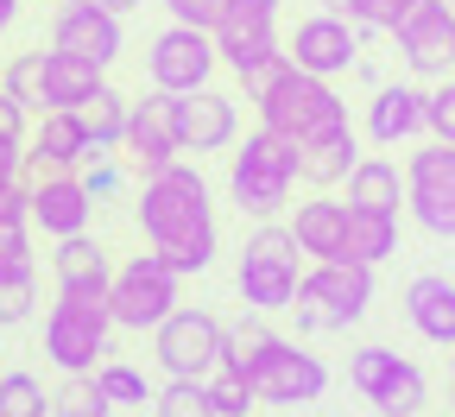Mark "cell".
I'll list each match as a JSON object with an SVG mask.
<instances>
[{"label":"cell","instance_id":"ffe728a7","mask_svg":"<svg viewBox=\"0 0 455 417\" xmlns=\"http://www.w3.org/2000/svg\"><path fill=\"white\" fill-rule=\"evenodd\" d=\"M367 133L379 146H398V140L430 133V95L418 83H379L373 101H367Z\"/></svg>","mask_w":455,"mask_h":417},{"label":"cell","instance_id":"ee69618b","mask_svg":"<svg viewBox=\"0 0 455 417\" xmlns=\"http://www.w3.org/2000/svg\"><path fill=\"white\" fill-rule=\"evenodd\" d=\"M0 146H26V101L0 89Z\"/></svg>","mask_w":455,"mask_h":417},{"label":"cell","instance_id":"11a10c76","mask_svg":"<svg viewBox=\"0 0 455 417\" xmlns=\"http://www.w3.org/2000/svg\"><path fill=\"white\" fill-rule=\"evenodd\" d=\"M0 70H7V64H0Z\"/></svg>","mask_w":455,"mask_h":417},{"label":"cell","instance_id":"836d02e7","mask_svg":"<svg viewBox=\"0 0 455 417\" xmlns=\"http://www.w3.org/2000/svg\"><path fill=\"white\" fill-rule=\"evenodd\" d=\"M152 417H215L209 380H171L164 392H152Z\"/></svg>","mask_w":455,"mask_h":417},{"label":"cell","instance_id":"7c38bea8","mask_svg":"<svg viewBox=\"0 0 455 417\" xmlns=\"http://www.w3.org/2000/svg\"><path fill=\"white\" fill-rule=\"evenodd\" d=\"M398 57L411 76H455V0H418V7L392 26Z\"/></svg>","mask_w":455,"mask_h":417},{"label":"cell","instance_id":"cb8c5ba5","mask_svg":"<svg viewBox=\"0 0 455 417\" xmlns=\"http://www.w3.org/2000/svg\"><path fill=\"white\" fill-rule=\"evenodd\" d=\"M291 234H298L304 260H348V203H329V196L298 203Z\"/></svg>","mask_w":455,"mask_h":417},{"label":"cell","instance_id":"f5cc1de1","mask_svg":"<svg viewBox=\"0 0 455 417\" xmlns=\"http://www.w3.org/2000/svg\"><path fill=\"white\" fill-rule=\"evenodd\" d=\"M449 405H455V386H449Z\"/></svg>","mask_w":455,"mask_h":417},{"label":"cell","instance_id":"4fadbf2b","mask_svg":"<svg viewBox=\"0 0 455 417\" xmlns=\"http://www.w3.org/2000/svg\"><path fill=\"white\" fill-rule=\"evenodd\" d=\"M26 215L32 228H44L51 241H64V234H89V215H95V196L83 190L76 171H26Z\"/></svg>","mask_w":455,"mask_h":417},{"label":"cell","instance_id":"5b68a950","mask_svg":"<svg viewBox=\"0 0 455 417\" xmlns=\"http://www.w3.org/2000/svg\"><path fill=\"white\" fill-rule=\"evenodd\" d=\"M298 260H304L298 234L278 228V221H259V228L247 234V253H241V272H235L247 310H259V317L291 310V297H298V285H304V266H298Z\"/></svg>","mask_w":455,"mask_h":417},{"label":"cell","instance_id":"f907efd6","mask_svg":"<svg viewBox=\"0 0 455 417\" xmlns=\"http://www.w3.org/2000/svg\"><path fill=\"white\" fill-rule=\"evenodd\" d=\"M101 7H114V13H133V7H140V0H101Z\"/></svg>","mask_w":455,"mask_h":417},{"label":"cell","instance_id":"f1b7e54d","mask_svg":"<svg viewBox=\"0 0 455 417\" xmlns=\"http://www.w3.org/2000/svg\"><path fill=\"white\" fill-rule=\"evenodd\" d=\"M424 398H430V380H424V367H411V361H398V373L367 398L379 417H418L424 411Z\"/></svg>","mask_w":455,"mask_h":417},{"label":"cell","instance_id":"d6a6232c","mask_svg":"<svg viewBox=\"0 0 455 417\" xmlns=\"http://www.w3.org/2000/svg\"><path fill=\"white\" fill-rule=\"evenodd\" d=\"M209 405H215V417H253L259 392H253V380H247V373L215 367V373H209Z\"/></svg>","mask_w":455,"mask_h":417},{"label":"cell","instance_id":"d6986e66","mask_svg":"<svg viewBox=\"0 0 455 417\" xmlns=\"http://www.w3.org/2000/svg\"><path fill=\"white\" fill-rule=\"evenodd\" d=\"M51 272H57V291L64 297H83V304H108V285H114V260L101 241L89 234H64L51 253Z\"/></svg>","mask_w":455,"mask_h":417},{"label":"cell","instance_id":"4316f807","mask_svg":"<svg viewBox=\"0 0 455 417\" xmlns=\"http://www.w3.org/2000/svg\"><path fill=\"white\" fill-rule=\"evenodd\" d=\"M127 95L121 89H95L83 108H76V121H83V133H89V146H95V158H108V152H121V140H127Z\"/></svg>","mask_w":455,"mask_h":417},{"label":"cell","instance_id":"4dcf8cb0","mask_svg":"<svg viewBox=\"0 0 455 417\" xmlns=\"http://www.w3.org/2000/svg\"><path fill=\"white\" fill-rule=\"evenodd\" d=\"M51 411H64V417H108V411H114V398L101 392V380H95V373H64V386H57Z\"/></svg>","mask_w":455,"mask_h":417},{"label":"cell","instance_id":"7bdbcfd3","mask_svg":"<svg viewBox=\"0 0 455 417\" xmlns=\"http://www.w3.org/2000/svg\"><path fill=\"white\" fill-rule=\"evenodd\" d=\"M83 190H89L95 203L121 190V164H114V152H108V158H89V164H83Z\"/></svg>","mask_w":455,"mask_h":417},{"label":"cell","instance_id":"1f68e13d","mask_svg":"<svg viewBox=\"0 0 455 417\" xmlns=\"http://www.w3.org/2000/svg\"><path fill=\"white\" fill-rule=\"evenodd\" d=\"M38 304V272L32 266H13V272H0V329H20Z\"/></svg>","mask_w":455,"mask_h":417},{"label":"cell","instance_id":"bcb514c9","mask_svg":"<svg viewBox=\"0 0 455 417\" xmlns=\"http://www.w3.org/2000/svg\"><path fill=\"white\" fill-rule=\"evenodd\" d=\"M0 221H32L26 215V177H13V184L0 190Z\"/></svg>","mask_w":455,"mask_h":417},{"label":"cell","instance_id":"9c48e42d","mask_svg":"<svg viewBox=\"0 0 455 417\" xmlns=\"http://www.w3.org/2000/svg\"><path fill=\"white\" fill-rule=\"evenodd\" d=\"M215 64H221V51H215V32H203V26H178V20H171V26L146 44V83L164 89V95L209 89Z\"/></svg>","mask_w":455,"mask_h":417},{"label":"cell","instance_id":"74e56055","mask_svg":"<svg viewBox=\"0 0 455 417\" xmlns=\"http://www.w3.org/2000/svg\"><path fill=\"white\" fill-rule=\"evenodd\" d=\"M95 380H101V392H108L114 405H152L146 373H140V367H127V361H101V367H95Z\"/></svg>","mask_w":455,"mask_h":417},{"label":"cell","instance_id":"816d5d0a","mask_svg":"<svg viewBox=\"0 0 455 417\" xmlns=\"http://www.w3.org/2000/svg\"><path fill=\"white\" fill-rule=\"evenodd\" d=\"M449 386H455V348H449Z\"/></svg>","mask_w":455,"mask_h":417},{"label":"cell","instance_id":"f6af8a7d","mask_svg":"<svg viewBox=\"0 0 455 417\" xmlns=\"http://www.w3.org/2000/svg\"><path fill=\"white\" fill-rule=\"evenodd\" d=\"M284 70H291V51H272V57H266V64H259V70H247L241 83H247V95L259 101V95H266V89H272V83H278Z\"/></svg>","mask_w":455,"mask_h":417},{"label":"cell","instance_id":"6da1fadb","mask_svg":"<svg viewBox=\"0 0 455 417\" xmlns=\"http://www.w3.org/2000/svg\"><path fill=\"white\" fill-rule=\"evenodd\" d=\"M140 234L152 241V253L190 278L215 266V209H209V184L190 164H164L152 177H140Z\"/></svg>","mask_w":455,"mask_h":417},{"label":"cell","instance_id":"e0dca14e","mask_svg":"<svg viewBox=\"0 0 455 417\" xmlns=\"http://www.w3.org/2000/svg\"><path fill=\"white\" fill-rule=\"evenodd\" d=\"M51 44L83 51V57H95V64L108 70L114 57L127 51V32H121V13L101 7V0H64L57 20H51Z\"/></svg>","mask_w":455,"mask_h":417},{"label":"cell","instance_id":"b9f144b4","mask_svg":"<svg viewBox=\"0 0 455 417\" xmlns=\"http://www.w3.org/2000/svg\"><path fill=\"white\" fill-rule=\"evenodd\" d=\"M348 20L361 26V38H367V32H392V26H398V0H355Z\"/></svg>","mask_w":455,"mask_h":417},{"label":"cell","instance_id":"30bf717a","mask_svg":"<svg viewBox=\"0 0 455 417\" xmlns=\"http://www.w3.org/2000/svg\"><path fill=\"white\" fill-rule=\"evenodd\" d=\"M221 317H209V310H190V304H178L158 329H152V354H158V367L171 373V380H209L215 367H221Z\"/></svg>","mask_w":455,"mask_h":417},{"label":"cell","instance_id":"44dd1931","mask_svg":"<svg viewBox=\"0 0 455 417\" xmlns=\"http://www.w3.org/2000/svg\"><path fill=\"white\" fill-rule=\"evenodd\" d=\"M405 323H411L424 341L455 348V278H443V272H418V278L405 285Z\"/></svg>","mask_w":455,"mask_h":417},{"label":"cell","instance_id":"8992f818","mask_svg":"<svg viewBox=\"0 0 455 417\" xmlns=\"http://www.w3.org/2000/svg\"><path fill=\"white\" fill-rule=\"evenodd\" d=\"M171 310H178V272H171L158 253H140L127 266H114V285H108V317L114 329H158Z\"/></svg>","mask_w":455,"mask_h":417},{"label":"cell","instance_id":"681fc988","mask_svg":"<svg viewBox=\"0 0 455 417\" xmlns=\"http://www.w3.org/2000/svg\"><path fill=\"white\" fill-rule=\"evenodd\" d=\"M348 7H355V0H323V13H341V20H348Z\"/></svg>","mask_w":455,"mask_h":417},{"label":"cell","instance_id":"8fae6325","mask_svg":"<svg viewBox=\"0 0 455 417\" xmlns=\"http://www.w3.org/2000/svg\"><path fill=\"white\" fill-rule=\"evenodd\" d=\"M247 380H253L259 405H316V398L329 392V367L316 361L310 348L284 341V335L266 341V354L247 367Z\"/></svg>","mask_w":455,"mask_h":417},{"label":"cell","instance_id":"9a60e30c","mask_svg":"<svg viewBox=\"0 0 455 417\" xmlns=\"http://www.w3.org/2000/svg\"><path fill=\"white\" fill-rule=\"evenodd\" d=\"M121 152H127V164H133L140 177L178 164L184 146H178V121H171V95H164V89H146V95L127 108V140H121Z\"/></svg>","mask_w":455,"mask_h":417},{"label":"cell","instance_id":"e575fe53","mask_svg":"<svg viewBox=\"0 0 455 417\" xmlns=\"http://www.w3.org/2000/svg\"><path fill=\"white\" fill-rule=\"evenodd\" d=\"M392 373H398V354H392V348H379V341L355 348V361H348V386H355L361 398H373Z\"/></svg>","mask_w":455,"mask_h":417},{"label":"cell","instance_id":"83f0119b","mask_svg":"<svg viewBox=\"0 0 455 417\" xmlns=\"http://www.w3.org/2000/svg\"><path fill=\"white\" fill-rule=\"evenodd\" d=\"M348 203H361V209H392V215H398V203H405V177H398V164L361 152V164L348 171Z\"/></svg>","mask_w":455,"mask_h":417},{"label":"cell","instance_id":"8d00e7d4","mask_svg":"<svg viewBox=\"0 0 455 417\" xmlns=\"http://www.w3.org/2000/svg\"><path fill=\"white\" fill-rule=\"evenodd\" d=\"M0 89H7V95H20L26 108H44V51L13 57V64L0 70Z\"/></svg>","mask_w":455,"mask_h":417},{"label":"cell","instance_id":"d590c367","mask_svg":"<svg viewBox=\"0 0 455 417\" xmlns=\"http://www.w3.org/2000/svg\"><path fill=\"white\" fill-rule=\"evenodd\" d=\"M0 417H51V398L32 373H0Z\"/></svg>","mask_w":455,"mask_h":417},{"label":"cell","instance_id":"ab89813d","mask_svg":"<svg viewBox=\"0 0 455 417\" xmlns=\"http://www.w3.org/2000/svg\"><path fill=\"white\" fill-rule=\"evenodd\" d=\"M164 13L178 20V26H203V32H215L221 13H228V0H164Z\"/></svg>","mask_w":455,"mask_h":417},{"label":"cell","instance_id":"7dc6e473","mask_svg":"<svg viewBox=\"0 0 455 417\" xmlns=\"http://www.w3.org/2000/svg\"><path fill=\"white\" fill-rule=\"evenodd\" d=\"M20 177V146H0V190Z\"/></svg>","mask_w":455,"mask_h":417},{"label":"cell","instance_id":"7a4b0ae2","mask_svg":"<svg viewBox=\"0 0 455 417\" xmlns=\"http://www.w3.org/2000/svg\"><path fill=\"white\" fill-rule=\"evenodd\" d=\"M259 127L278 133L284 146H310L335 127H348V101L329 89V76H310V70H284L266 95H259Z\"/></svg>","mask_w":455,"mask_h":417},{"label":"cell","instance_id":"f546056e","mask_svg":"<svg viewBox=\"0 0 455 417\" xmlns=\"http://www.w3.org/2000/svg\"><path fill=\"white\" fill-rule=\"evenodd\" d=\"M266 341H272V329L259 323V310H253V317H241V323H228V329H221V367L247 373L259 354H266Z\"/></svg>","mask_w":455,"mask_h":417},{"label":"cell","instance_id":"7402d4cb","mask_svg":"<svg viewBox=\"0 0 455 417\" xmlns=\"http://www.w3.org/2000/svg\"><path fill=\"white\" fill-rule=\"evenodd\" d=\"M95 158L83 121H76V108H44V121L32 133V164L38 171H83Z\"/></svg>","mask_w":455,"mask_h":417},{"label":"cell","instance_id":"60d3db41","mask_svg":"<svg viewBox=\"0 0 455 417\" xmlns=\"http://www.w3.org/2000/svg\"><path fill=\"white\" fill-rule=\"evenodd\" d=\"M430 140H449L455 146V76H443L430 89Z\"/></svg>","mask_w":455,"mask_h":417},{"label":"cell","instance_id":"f35d334b","mask_svg":"<svg viewBox=\"0 0 455 417\" xmlns=\"http://www.w3.org/2000/svg\"><path fill=\"white\" fill-rule=\"evenodd\" d=\"M32 266V221H0V272Z\"/></svg>","mask_w":455,"mask_h":417},{"label":"cell","instance_id":"ac0fdd59","mask_svg":"<svg viewBox=\"0 0 455 417\" xmlns=\"http://www.w3.org/2000/svg\"><path fill=\"white\" fill-rule=\"evenodd\" d=\"M215 51H221V64L235 70V76L259 70L272 51H284V44H278V13L235 7V0H228V13H221V26H215Z\"/></svg>","mask_w":455,"mask_h":417},{"label":"cell","instance_id":"ba28073f","mask_svg":"<svg viewBox=\"0 0 455 417\" xmlns=\"http://www.w3.org/2000/svg\"><path fill=\"white\" fill-rule=\"evenodd\" d=\"M405 209L424 234L455 241V146L449 140H424L405 164Z\"/></svg>","mask_w":455,"mask_h":417},{"label":"cell","instance_id":"c3c4849f","mask_svg":"<svg viewBox=\"0 0 455 417\" xmlns=\"http://www.w3.org/2000/svg\"><path fill=\"white\" fill-rule=\"evenodd\" d=\"M13 20H20V0H0V32H7Z\"/></svg>","mask_w":455,"mask_h":417},{"label":"cell","instance_id":"db71d44e","mask_svg":"<svg viewBox=\"0 0 455 417\" xmlns=\"http://www.w3.org/2000/svg\"><path fill=\"white\" fill-rule=\"evenodd\" d=\"M51 417H64V411H51Z\"/></svg>","mask_w":455,"mask_h":417},{"label":"cell","instance_id":"3957f363","mask_svg":"<svg viewBox=\"0 0 455 417\" xmlns=\"http://www.w3.org/2000/svg\"><path fill=\"white\" fill-rule=\"evenodd\" d=\"M298 190V146H284L278 133H247V146L228 158V196H235L241 215L272 221Z\"/></svg>","mask_w":455,"mask_h":417},{"label":"cell","instance_id":"484cf974","mask_svg":"<svg viewBox=\"0 0 455 417\" xmlns=\"http://www.w3.org/2000/svg\"><path fill=\"white\" fill-rule=\"evenodd\" d=\"M392 253H398V215H392V209H361V203H348V260L386 266Z\"/></svg>","mask_w":455,"mask_h":417},{"label":"cell","instance_id":"2e32d148","mask_svg":"<svg viewBox=\"0 0 455 417\" xmlns=\"http://www.w3.org/2000/svg\"><path fill=\"white\" fill-rule=\"evenodd\" d=\"M171 121H178V146L184 152H228L241 140V108L221 89H190L171 95Z\"/></svg>","mask_w":455,"mask_h":417},{"label":"cell","instance_id":"277c9868","mask_svg":"<svg viewBox=\"0 0 455 417\" xmlns=\"http://www.w3.org/2000/svg\"><path fill=\"white\" fill-rule=\"evenodd\" d=\"M373 304V266L361 260H316L291 297V310H298V329L304 335H329V329H348L361 323Z\"/></svg>","mask_w":455,"mask_h":417},{"label":"cell","instance_id":"52a82bcc","mask_svg":"<svg viewBox=\"0 0 455 417\" xmlns=\"http://www.w3.org/2000/svg\"><path fill=\"white\" fill-rule=\"evenodd\" d=\"M108 335H114L108 304H83V297L57 291V304L44 317V354H51L57 373H95L101 354H108Z\"/></svg>","mask_w":455,"mask_h":417},{"label":"cell","instance_id":"5bb4252c","mask_svg":"<svg viewBox=\"0 0 455 417\" xmlns=\"http://www.w3.org/2000/svg\"><path fill=\"white\" fill-rule=\"evenodd\" d=\"M284 51H291L298 70L335 83L341 70H355V57H361V26L341 20V13H310V20H298L291 38H284Z\"/></svg>","mask_w":455,"mask_h":417},{"label":"cell","instance_id":"603a6c76","mask_svg":"<svg viewBox=\"0 0 455 417\" xmlns=\"http://www.w3.org/2000/svg\"><path fill=\"white\" fill-rule=\"evenodd\" d=\"M101 83H108V70L95 64V57L64 51V44L44 51V108H83Z\"/></svg>","mask_w":455,"mask_h":417},{"label":"cell","instance_id":"d4e9b609","mask_svg":"<svg viewBox=\"0 0 455 417\" xmlns=\"http://www.w3.org/2000/svg\"><path fill=\"white\" fill-rule=\"evenodd\" d=\"M361 164V146H355V127H335V133H323V140H310V146H298V177L304 184H316V190H329V184H341Z\"/></svg>","mask_w":455,"mask_h":417}]
</instances>
